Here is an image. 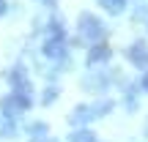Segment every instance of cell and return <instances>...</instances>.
Wrapping results in <instances>:
<instances>
[{
	"label": "cell",
	"mask_w": 148,
	"mask_h": 142,
	"mask_svg": "<svg viewBox=\"0 0 148 142\" xmlns=\"http://www.w3.org/2000/svg\"><path fill=\"white\" fill-rule=\"evenodd\" d=\"M107 55H110V49H107V47H101V49H93L90 60H101V58H107Z\"/></svg>",
	"instance_id": "obj_1"
},
{
	"label": "cell",
	"mask_w": 148,
	"mask_h": 142,
	"mask_svg": "<svg viewBox=\"0 0 148 142\" xmlns=\"http://www.w3.org/2000/svg\"><path fill=\"white\" fill-rule=\"evenodd\" d=\"M104 5H110V11H118L123 5V0H104Z\"/></svg>",
	"instance_id": "obj_2"
},
{
	"label": "cell",
	"mask_w": 148,
	"mask_h": 142,
	"mask_svg": "<svg viewBox=\"0 0 148 142\" xmlns=\"http://www.w3.org/2000/svg\"><path fill=\"white\" fill-rule=\"evenodd\" d=\"M143 85H145V88H148V74H145V79H143Z\"/></svg>",
	"instance_id": "obj_3"
}]
</instances>
